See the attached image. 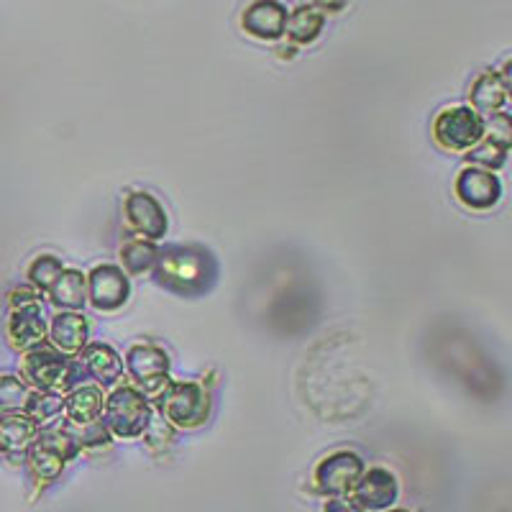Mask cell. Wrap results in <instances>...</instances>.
Here are the masks:
<instances>
[{"mask_svg": "<svg viewBox=\"0 0 512 512\" xmlns=\"http://www.w3.org/2000/svg\"><path fill=\"white\" fill-rule=\"evenodd\" d=\"M364 474V461L354 451H336L315 469V487L328 497H346Z\"/></svg>", "mask_w": 512, "mask_h": 512, "instance_id": "5b68a950", "label": "cell"}, {"mask_svg": "<svg viewBox=\"0 0 512 512\" xmlns=\"http://www.w3.org/2000/svg\"><path fill=\"white\" fill-rule=\"evenodd\" d=\"M210 402L198 384L177 382L169 384L167 395L162 397V410L167 420L177 428H195L208 418Z\"/></svg>", "mask_w": 512, "mask_h": 512, "instance_id": "52a82bcc", "label": "cell"}, {"mask_svg": "<svg viewBox=\"0 0 512 512\" xmlns=\"http://www.w3.org/2000/svg\"><path fill=\"white\" fill-rule=\"evenodd\" d=\"M52 344L62 354H77L88 344V320L80 313H59L52 320Z\"/></svg>", "mask_w": 512, "mask_h": 512, "instance_id": "9a60e30c", "label": "cell"}, {"mask_svg": "<svg viewBox=\"0 0 512 512\" xmlns=\"http://www.w3.org/2000/svg\"><path fill=\"white\" fill-rule=\"evenodd\" d=\"M0 433H3V441H6V451H24L36 438V420L18 413L6 415L3 423H0Z\"/></svg>", "mask_w": 512, "mask_h": 512, "instance_id": "ffe728a7", "label": "cell"}, {"mask_svg": "<svg viewBox=\"0 0 512 512\" xmlns=\"http://www.w3.org/2000/svg\"><path fill=\"white\" fill-rule=\"evenodd\" d=\"M105 428L121 438H136L152 423V405L146 402L141 392L134 387H118L108 400H105Z\"/></svg>", "mask_w": 512, "mask_h": 512, "instance_id": "7a4b0ae2", "label": "cell"}, {"mask_svg": "<svg viewBox=\"0 0 512 512\" xmlns=\"http://www.w3.org/2000/svg\"><path fill=\"white\" fill-rule=\"evenodd\" d=\"M29 400V390L18 377H0V410H24Z\"/></svg>", "mask_w": 512, "mask_h": 512, "instance_id": "cb8c5ba5", "label": "cell"}, {"mask_svg": "<svg viewBox=\"0 0 512 512\" xmlns=\"http://www.w3.org/2000/svg\"><path fill=\"white\" fill-rule=\"evenodd\" d=\"M154 269H157L159 282L175 292H203L213 285V277H216V264L208 251L195 249V246L167 249L159 254Z\"/></svg>", "mask_w": 512, "mask_h": 512, "instance_id": "6da1fadb", "label": "cell"}, {"mask_svg": "<svg viewBox=\"0 0 512 512\" xmlns=\"http://www.w3.org/2000/svg\"><path fill=\"white\" fill-rule=\"evenodd\" d=\"M0 451H6V441H3V433H0Z\"/></svg>", "mask_w": 512, "mask_h": 512, "instance_id": "4316f807", "label": "cell"}, {"mask_svg": "<svg viewBox=\"0 0 512 512\" xmlns=\"http://www.w3.org/2000/svg\"><path fill=\"white\" fill-rule=\"evenodd\" d=\"M397 495H400V487H397L395 474L377 466L361 474L356 487L351 489L349 500L361 510H390L397 502Z\"/></svg>", "mask_w": 512, "mask_h": 512, "instance_id": "9c48e42d", "label": "cell"}, {"mask_svg": "<svg viewBox=\"0 0 512 512\" xmlns=\"http://www.w3.org/2000/svg\"><path fill=\"white\" fill-rule=\"evenodd\" d=\"M169 359L159 346L141 344L128 354V372L139 382L141 390L159 392L167 384Z\"/></svg>", "mask_w": 512, "mask_h": 512, "instance_id": "30bf717a", "label": "cell"}, {"mask_svg": "<svg viewBox=\"0 0 512 512\" xmlns=\"http://www.w3.org/2000/svg\"><path fill=\"white\" fill-rule=\"evenodd\" d=\"M77 456V438L67 436L64 431L44 433L34 438L29 446V466L31 474L39 479V484H49L62 474L64 464Z\"/></svg>", "mask_w": 512, "mask_h": 512, "instance_id": "3957f363", "label": "cell"}, {"mask_svg": "<svg viewBox=\"0 0 512 512\" xmlns=\"http://www.w3.org/2000/svg\"><path fill=\"white\" fill-rule=\"evenodd\" d=\"M64 405H67V413H70L72 423L77 425L95 423L105 408L103 395H100V390L93 387V384H82V387H77V390L67 397Z\"/></svg>", "mask_w": 512, "mask_h": 512, "instance_id": "2e32d148", "label": "cell"}, {"mask_svg": "<svg viewBox=\"0 0 512 512\" xmlns=\"http://www.w3.org/2000/svg\"><path fill=\"white\" fill-rule=\"evenodd\" d=\"M52 303L59 308L77 310L85 305V297H88V287H85V277L77 269H67V272L59 274V280L54 282V287L49 290Z\"/></svg>", "mask_w": 512, "mask_h": 512, "instance_id": "e0dca14e", "label": "cell"}, {"mask_svg": "<svg viewBox=\"0 0 512 512\" xmlns=\"http://www.w3.org/2000/svg\"><path fill=\"white\" fill-rule=\"evenodd\" d=\"M456 192H459V198L466 205L482 210L497 203V198H500V182L492 175H487V172L466 169L464 175L459 177V182H456Z\"/></svg>", "mask_w": 512, "mask_h": 512, "instance_id": "5bb4252c", "label": "cell"}, {"mask_svg": "<svg viewBox=\"0 0 512 512\" xmlns=\"http://www.w3.org/2000/svg\"><path fill=\"white\" fill-rule=\"evenodd\" d=\"M11 341L18 349H31V346L44 341L47 333V320L41 313L36 295L31 290H16L11 295Z\"/></svg>", "mask_w": 512, "mask_h": 512, "instance_id": "8992f818", "label": "cell"}, {"mask_svg": "<svg viewBox=\"0 0 512 512\" xmlns=\"http://www.w3.org/2000/svg\"><path fill=\"white\" fill-rule=\"evenodd\" d=\"M24 374L44 392H62L77 382V367L54 349H36L26 354Z\"/></svg>", "mask_w": 512, "mask_h": 512, "instance_id": "277c9868", "label": "cell"}, {"mask_svg": "<svg viewBox=\"0 0 512 512\" xmlns=\"http://www.w3.org/2000/svg\"><path fill=\"white\" fill-rule=\"evenodd\" d=\"M85 364H88V372L93 377H98L103 384H113L118 377H121L123 367H121V359H118L116 351L111 346H90L85 351Z\"/></svg>", "mask_w": 512, "mask_h": 512, "instance_id": "d6986e66", "label": "cell"}, {"mask_svg": "<svg viewBox=\"0 0 512 512\" xmlns=\"http://www.w3.org/2000/svg\"><path fill=\"white\" fill-rule=\"evenodd\" d=\"M241 26L256 39H280L287 31V8L280 0H254L246 8Z\"/></svg>", "mask_w": 512, "mask_h": 512, "instance_id": "7c38bea8", "label": "cell"}, {"mask_svg": "<svg viewBox=\"0 0 512 512\" xmlns=\"http://www.w3.org/2000/svg\"><path fill=\"white\" fill-rule=\"evenodd\" d=\"M128 287L126 274L113 264H100L90 274V303L98 310H116L126 303Z\"/></svg>", "mask_w": 512, "mask_h": 512, "instance_id": "4fadbf2b", "label": "cell"}, {"mask_svg": "<svg viewBox=\"0 0 512 512\" xmlns=\"http://www.w3.org/2000/svg\"><path fill=\"white\" fill-rule=\"evenodd\" d=\"M62 262H59L57 256H39L29 269V277L39 290H52L54 282L59 280V274H62Z\"/></svg>", "mask_w": 512, "mask_h": 512, "instance_id": "603a6c76", "label": "cell"}, {"mask_svg": "<svg viewBox=\"0 0 512 512\" xmlns=\"http://www.w3.org/2000/svg\"><path fill=\"white\" fill-rule=\"evenodd\" d=\"M326 512H364V510L356 507L349 497H331L326 505Z\"/></svg>", "mask_w": 512, "mask_h": 512, "instance_id": "d4e9b609", "label": "cell"}, {"mask_svg": "<svg viewBox=\"0 0 512 512\" xmlns=\"http://www.w3.org/2000/svg\"><path fill=\"white\" fill-rule=\"evenodd\" d=\"M384 512H408V510H384Z\"/></svg>", "mask_w": 512, "mask_h": 512, "instance_id": "83f0119b", "label": "cell"}, {"mask_svg": "<svg viewBox=\"0 0 512 512\" xmlns=\"http://www.w3.org/2000/svg\"><path fill=\"white\" fill-rule=\"evenodd\" d=\"M320 29H323V13L313 6L297 8L292 16H287V34L295 44H310L318 39Z\"/></svg>", "mask_w": 512, "mask_h": 512, "instance_id": "ac0fdd59", "label": "cell"}, {"mask_svg": "<svg viewBox=\"0 0 512 512\" xmlns=\"http://www.w3.org/2000/svg\"><path fill=\"white\" fill-rule=\"evenodd\" d=\"M123 256V264L128 267V272L134 274H144L157 264L159 254L149 241H128L121 251Z\"/></svg>", "mask_w": 512, "mask_h": 512, "instance_id": "44dd1931", "label": "cell"}, {"mask_svg": "<svg viewBox=\"0 0 512 512\" xmlns=\"http://www.w3.org/2000/svg\"><path fill=\"white\" fill-rule=\"evenodd\" d=\"M433 134L441 146L461 152V149L477 144L479 136H482V121L469 108H451L436 118Z\"/></svg>", "mask_w": 512, "mask_h": 512, "instance_id": "ba28073f", "label": "cell"}, {"mask_svg": "<svg viewBox=\"0 0 512 512\" xmlns=\"http://www.w3.org/2000/svg\"><path fill=\"white\" fill-rule=\"evenodd\" d=\"M126 218L149 241L162 239L164 233H167V213H164L162 203L154 195H149V192H131L128 195Z\"/></svg>", "mask_w": 512, "mask_h": 512, "instance_id": "8fae6325", "label": "cell"}, {"mask_svg": "<svg viewBox=\"0 0 512 512\" xmlns=\"http://www.w3.org/2000/svg\"><path fill=\"white\" fill-rule=\"evenodd\" d=\"M505 80H507V88H510L512 93V62L505 67Z\"/></svg>", "mask_w": 512, "mask_h": 512, "instance_id": "484cf974", "label": "cell"}, {"mask_svg": "<svg viewBox=\"0 0 512 512\" xmlns=\"http://www.w3.org/2000/svg\"><path fill=\"white\" fill-rule=\"evenodd\" d=\"M62 408H64V400L57 395V392L41 390L36 392V395H29L24 410L31 420H36V423H47V420H52Z\"/></svg>", "mask_w": 512, "mask_h": 512, "instance_id": "7402d4cb", "label": "cell"}]
</instances>
